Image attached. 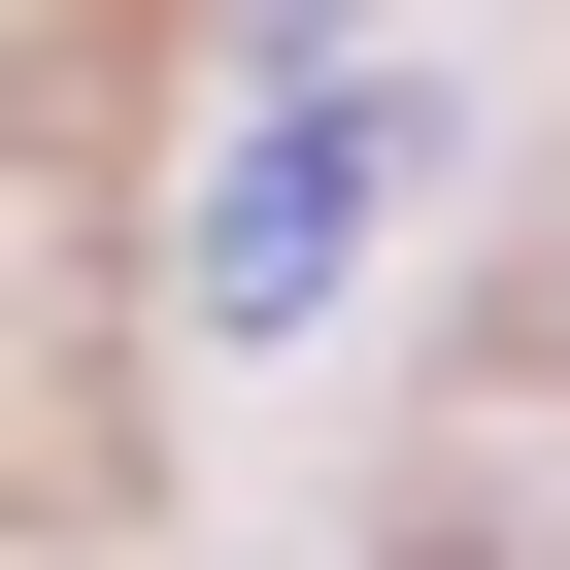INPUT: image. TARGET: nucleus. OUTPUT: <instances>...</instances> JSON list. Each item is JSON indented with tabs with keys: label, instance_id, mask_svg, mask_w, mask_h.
<instances>
[{
	"label": "nucleus",
	"instance_id": "obj_1",
	"mask_svg": "<svg viewBox=\"0 0 570 570\" xmlns=\"http://www.w3.org/2000/svg\"><path fill=\"white\" fill-rule=\"evenodd\" d=\"M370 202H403V101H370L336 35H303V68H268V101H235V168H202V336H303Z\"/></svg>",
	"mask_w": 570,
	"mask_h": 570
}]
</instances>
